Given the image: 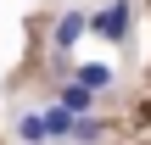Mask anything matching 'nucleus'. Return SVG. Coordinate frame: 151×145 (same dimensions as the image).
I'll use <instances>...</instances> for the list:
<instances>
[{
	"label": "nucleus",
	"instance_id": "7ed1b4c3",
	"mask_svg": "<svg viewBox=\"0 0 151 145\" xmlns=\"http://www.w3.org/2000/svg\"><path fill=\"white\" fill-rule=\"evenodd\" d=\"M56 106H67L73 117H90V106H95V89H84V84L73 78V84H62V95H56Z\"/></svg>",
	"mask_w": 151,
	"mask_h": 145
},
{
	"label": "nucleus",
	"instance_id": "0eeeda50",
	"mask_svg": "<svg viewBox=\"0 0 151 145\" xmlns=\"http://www.w3.org/2000/svg\"><path fill=\"white\" fill-rule=\"evenodd\" d=\"M101 134H106V123H101V117H78V123H73V145H95Z\"/></svg>",
	"mask_w": 151,
	"mask_h": 145
},
{
	"label": "nucleus",
	"instance_id": "f03ea898",
	"mask_svg": "<svg viewBox=\"0 0 151 145\" xmlns=\"http://www.w3.org/2000/svg\"><path fill=\"white\" fill-rule=\"evenodd\" d=\"M84 28H90V11H78V6H73V11H62V17H56V34H50V39H56V50H73Z\"/></svg>",
	"mask_w": 151,
	"mask_h": 145
},
{
	"label": "nucleus",
	"instance_id": "f257e3e1",
	"mask_svg": "<svg viewBox=\"0 0 151 145\" xmlns=\"http://www.w3.org/2000/svg\"><path fill=\"white\" fill-rule=\"evenodd\" d=\"M134 28V0H106L95 17H90V34H101L106 45H123Z\"/></svg>",
	"mask_w": 151,
	"mask_h": 145
},
{
	"label": "nucleus",
	"instance_id": "39448f33",
	"mask_svg": "<svg viewBox=\"0 0 151 145\" xmlns=\"http://www.w3.org/2000/svg\"><path fill=\"white\" fill-rule=\"evenodd\" d=\"M39 117H45V134H50V140H73V123H78V117H73L67 106H45Z\"/></svg>",
	"mask_w": 151,
	"mask_h": 145
},
{
	"label": "nucleus",
	"instance_id": "423d86ee",
	"mask_svg": "<svg viewBox=\"0 0 151 145\" xmlns=\"http://www.w3.org/2000/svg\"><path fill=\"white\" fill-rule=\"evenodd\" d=\"M17 140L22 145H45L50 140V134H45V117H39V112H22V117H17Z\"/></svg>",
	"mask_w": 151,
	"mask_h": 145
},
{
	"label": "nucleus",
	"instance_id": "20e7f679",
	"mask_svg": "<svg viewBox=\"0 0 151 145\" xmlns=\"http://www.w3.org/2000/svg\"><path fill=\"white\" fill-rule=\"evenodd\" d=\"M73 78H78L84 89H95V95L112 89V67H106V61H84V67H73Z\"/></svg>",
	"mask_w": 151,
	"mask_h": 145
}]
</instances>
